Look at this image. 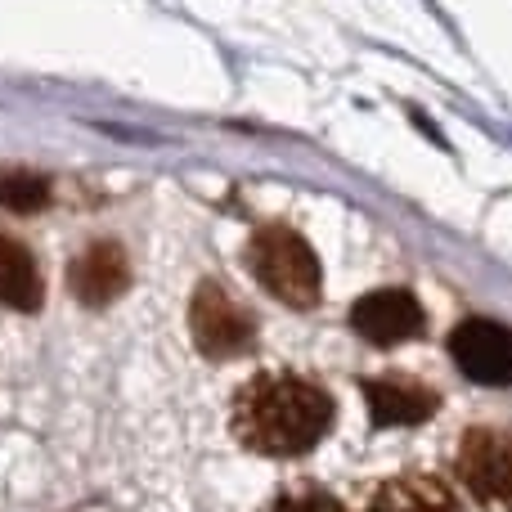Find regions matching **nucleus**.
I'll return each mask as SVG.
<instances>
[{
    "instance_id": "obj_7",
    "label": "nucleus",
    "mask_w": 512,
    "mask_h": 512,
    "mask_svg": "<svg viewBox=\"0 0 512 512\" xmlns=\"http://www.w3.org/2000/svg\"><path fill=\"white\" fill-rule=\"evenodd\" d=\"M126 283H131V265H126V252L117 248V243H90L86 252L72 261L68 270V288L72 297L81 301V306H113L117 297L126 292Z\"/></svg>"
},
{
    "instance_id": "obj_10",
    "label": "nucleus",
    "mask_w": 512,
    "mask_h": 512,
    "mask_svg": "<svg viewBox=\"0 0 512 512\" xmlns=\"http://www.w3.org/2000/svg\"><path fill=\"white\" fill-rule=\"evenodd\" d=\"M0 301L9 310H23V315L41 310V301H45V283H41L32 252L23 243L5 239V234H0Z\"/></svg>"
},
{
    "instance_id": "obj_5",
    "label": "nucleus",
    "mask_w": 512,
    "mask_h": 512,
    "mask_svg": "<svg viewBox=\"0 0 512 512\" xmlns=\"http://www.w3.org/2000/svg\"><path fill=\"white\" fill-rule=\"evenodd\" d=\"M450 355L477 387H512V328L495 319H463L450 333Z\"/></svg>"
},
{
    "instance_id": "obj_4",
    "label": "nucleus",
    "mask_w": 512,
    "mask_h": 512,
    "mask_svg": "<svg viewBox=\"0 0 512 512\" xmlns=\"http://www.w3.org/2000/svg\"><path fill=\"white\" fill-rule=\"evenodd\" d=\"M459 481L486 512H512V441L490 427H472L459 445Z\"/></svg>"
},
{
    "instance_id": "obj_1",
    "label": "nucleus",
    "mask_w": 512,
    "mask_h": 512,
    "mask_svg": "<svg viewBox=\"0 0 512 512\" xmlns=\"http://www.w3.org/2000/svg\"><path fill=\"white\" fill-rule=\"evenodd\" d=\"M333 427V400L297 373H256L234 396V436L261 459H301Z\"/></svg>"
},
{
    "instance_id": "obj_11",
    "label": "nucleus",
    "mask_w": 512,
    "mask_h": 512,
    "mask_svg": "<svg viewBox=\"0 0 512 512\" xmlns=\"http://www.w3.org/2000/svg\"><path fill=\"white\" fill-rule=\"evenodd\" d=\"M50 203V180L27 167H0V207L18 216H32Z\"/></svg>"
},
{
    "instance_id": "obj_3",
    "label": "nucleus",
    "mask_w": 512,
    "mask_h": 512,
    "mask_svg": "<svg viewBox=\"0 0 512 512\" xmlns=\"http://www.w3.org/2000/svg\"><path fill=\"white\" fill-rule=\"evenodd\" d=\"M189 333H194V346L207 355V360L248 355L252 342H256L252 315L221 288V283H198L194 301H189Z\"/></svg>"
},
{
    "instance_id": "obj_12",
    "label": "nucleus",
    "mask_w": 512,
    "mask_h": 512,
    "mask_svg": "<svg viewBox=\"0 0 512 512\" xmlns=\"http://www.w3.org/2000/svg\"><path fill=\"white\" fill-rule=\"evenodd\" d=\"M265 512H346V508L319 486H288Z\"/></svg>"
},
{
    "instance_id": "obj_9",
    "label": "nucleus",
    "mask_w": 512,
    "mask_h": 512,
    "mask_svg": "<svg viewBox=\"0 0 512 512\" xmlns=\"http://www.w3.org/2000/svg\"><path fill=\"white\" fill-rule=\"evenodd\" d=\"M364 512H459V508H454V490L441 477L409 472V477H396L373 490Z\"/></svg>"
},
{
    "instance_id": "obj_2",
    "label": "nucleus",
    "mask_w": 512,
    "mask_h": 512,
    "mask_svg": "<svg viewBox=\"0 0 512 512\" xmlns=\"http://www.w3.org/2000/svg\"><path fill=\"white\" fill-rule=\"evenodd\" d=\"M248 265L270 297L292 310H310L319 301V256L288 225H265L248 243Z\"/></svg>"
},
{
    "instance_id": "obj_8",
    "label": "nucleus",
    "mask_w": 512,
    "mask_h": 512,
    "mask_svg": "<svg viewBox=\"0 0 512 512\" xmlns=\"http://www.w3.org/2000/svg\"><path fill=\"white\" fill-rule=\"evenodd\" d=\"M364 400L378 427H418L441 409L432 387L405 378V373H387V378H369L364 382Z\"/></svg>"
},
{
    "instance_id": "obj_6",
    "label": "nucleus",
    "mask_w": 512,
    "mask_h": 512,
    "mask_svg": "<svg viewBox=\"0 0 512 512\" xmlns=\"http://www.w3.org/2000/svg\"><path fill=\"white\" fill-rule=\"evenodd\" d=\"M351 328L373 346H396L423 333V306L405 288H378L351 306Z\"/></svg>"
}]
</instances>
